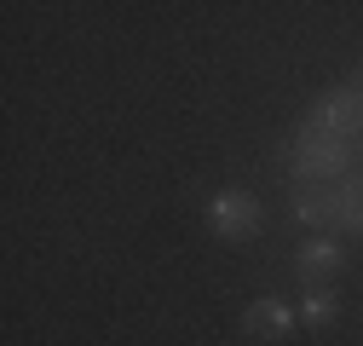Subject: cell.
<instances>
[{
    "instance_id": "1",
    "label": "cell",
    "mask_w": 363,
    "mask_h": 346,
    "mask_svg": "<svg viewBox=\"0 0 363 346\" xmlns=\"http://www.w3.org/2000/svg\"><path fill=\"white\" fill-rule=\"evenodd\" d=\"M352 162H357L352 139L317 133L311 121L300 127V139L283 150V167H289V179H294V185H340L346 173H352Z\"/></svg>"
},
{
    "instance_id": "2",
    "label": "cell",
    "mask_w": 363,
    "mask_h": 346,
    "mask_svg": "<svg viewBox=\"0 0 363 346\" xmlns=\"http://www.w3.org/2000/svg\"><path fill=\"white\" fill-rule=\"evenodd\" d=\"M294 213L306 225H329V231H357L363 237V167L346 173L340 185H294Z\"/></svg>"
},
{
    "instance_id": "3",
    "label": "cell",
    "mask_w": 363,
    "mask_h": 346,
    "mask_svg": "<svg viewBox=\"0 0 363 346\" xmlns=\"http://www.w3.org/2000/svg\"><path fill=\"white\" fill-rule=\"evenodd\" d=\"M208 225L225 237V242H248L259 225H265V208L248 196V191H219L208 202Z\"/></svg>"
},
{
    "instance_id": "4",
    "label": "cell",
    "mask_w": 363,
    "mask_h": 346,
    "mask_svg": "<svg viewBox=\"0 0 363 346\" xmlns=\"http://www.w3.org/2000/svg\"><path fill=\"white\" fill-rule=\"evenodd\" d=\"M311 127H317V133H335V139H352V145H357V133H363V93H357V86L323 93V99H317V110H311Z\"/></svg>"
},
{
    "instance_id": "5",
    "label": "cell",
    "mask_w": 363,
    "mask_h": 346,
    "mask_svg": "<svg viewBox=\"0 0 363 346\" xmlns=\"http://www.w3.org/2000/svg\"><path fill=\"white\" fill-rule=\"evenodd\" d=\"M340 266H346V254H340V242H329V237H317V242L300 248V277H306L311 294H323V289L340 277Z\"/></svg>"
},
{
    "instance_id": "6",
    "label": "cell",
    "mask_w": 363,
    "mask_h": 346,
    "mask_svg": "<svg viewBox=\"0 0 363 346\" xmlns=\"http://www.w3.org/2000/svg\"><path fill=\"white\" fill-rule=\"evenodd\" d=\"M242 323H248V335H259V340H283V335L294 329V312L283 306V300H254Z\"/></svg>"
},
{
    "instance_id": "7",
    "label": "cell",
    "mask_w": 363,
    "mask_h": 346,
    "mask_svg": "<svg viewBox=\"0 0 363 346\" xmlns=\"http://www.w3.org/2000/svg\"><path fill=\"white\" fill-rule=\"evenodd\" d=\"M335 318H340V306H335L329 294H306V306H300V323H311V329H329Z\"/></svg>"
},
{
    "instance_id": "8",
    "label": "cell",
    "mask_w": 363,
    "mask_h": 346,
    "mask_svg": "<svg viewBox=\"0 0 363 346\" xmlns=\"http://www.w3.org/2000/svg\"><path fill=\"white\" fill-rule=\"evenodd\" d=\"M357 93H363V81H357Z\"/></svg>"
}]
</instances>
